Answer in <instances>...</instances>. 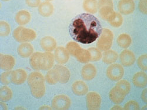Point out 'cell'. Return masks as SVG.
I'll list each match as a JSON object with an SVG mask.
<instances>
[{
  "instance_id": "cell-32",
  "label": "cell",
  "mask_w": 147,
  "mask_h": 110,
  "mask_svg": "<svg viewBox=\"0 0 147 110\" xmlns=\"http://www.w3.org/2000/svg\"><path fill=\"white\" fill-rule=\"evenodd\" d=\"M91 54V62H97L100 61L102 57V54L101 51L98 48L91 47L88 49Z\"/></svg>"
},
{
  "instance_id": "cell-29",
  "label": "cell",
  "mask_w": 147,
  "mask_h": 110,
  "mask_svg": "<svg viewBox=\"0 0 147 110\" xmlns=\"http://www.w3.org/2000/svg\"><path fill=\"white\" fill-rule=\"evenodd\" d=\"M13 98V91L7 85H3L0 88V101L7 102Z\"/></svg>"
},
{
  "instance_id": "cell-5",
  "label": "cell",
  "mask_w": 147,
  "mask_h": 110,
  "mask_svg": "<svg viewBox=\"0 0 147 110\" xmlns=\"http://www.w3.org/2000/svg\"><path fill=\"white\" fill-rule=\"evenodd\" d=\"M124 69L123 66L119 64H112L108 67L106 70L107 78L112 81H118L123 78Z\"/></svg>"
},
{
  "instance_id": "cell-40",
  "label": "cell",
  "mask_w": 147,
  "mask_h": 110,
  "mask_svg": "<svg viewBox=\"0 0 147 110\" xmlns=\"http://www.w3.org/2000/svg\"><path fill=\"white\" fill-rule=\"evenodd\" d=\"M26 4L31 8L38 7L40 5L41 0H26Z\"/></svg>"
},
{
  "instance_id": "cell-43",
  "label": "cell",
  "mask_w": 147,
  "mask_h": 110,
  "mask_svg": "<svg viewBox=\"0 0 147 110\" xmlns=\"http://www.w3.org/2000/svg\"><path fill=\"white\" fill-rule=\"evenodd\" d=\"M39 109H53L51 107H49L48 105H43L40 107Z\"/></svg>"
},
{
  "instance_id": "cell-28",
  "label": "cell",
  "mask_w": 147,
  "mask_h": 110,
  "mask_svg": "<svg viewBox=\"0 0 147 110\" xmlns=\"http://www.w3.org/2000/svg\"><path fill=\"white\" fill-rule=\"evenodd\" d=\"M80 63L87 64L91 61V54L88 50L81 48L75 57Z\"/></svg>"
},
{
  "instance_id": "cell-38",
  "label": "cell",
  "mask_w": 147,
  "mask_h": 110,
  "mask_svg": "<svg viewBox=\"0 0 147 110\" xmlns=\"http://www.w3.org/2000/svg\"><path fill=\"white\" fill-rule=\"evenodd\" d=\"M140 105L138 102L134 100L128 101L124 105V109L126 110H138L140 109Z\"/></svg>"
},
{
  "instance_id": "cell-27",
  "label": "cell",
  "mask_w": 147,
  "mask_h": 110,
  "mask_svg": "<svg viewBox=\"0 0 147 110\" xmlns=\"http://www.w3.org/2000/svg\"><path fill=\"white\" fill-rule=\"evenodd\" d=\"M55 58L51 52L44 53V65L43 71H48L51 70L54 65Z\"/></svg>"
},
{
  "instance_id": "cell-1",
  "label": "cell",
  "mask_w": 147,
  "mask_h": 110,
  "mask_svg": "<svg viewBox=\"0 0 147 110\" xmlns=\"http://www.w3.org/2000/svg\"><path fill=\"white\" fill-rule=\"evenodd\" d=\"M102 30L100 21L91 14L77 17L69 26V34L76 42L90 44L95 41Z\"/></svg>"
},
{
  "instance_id": "cell-15",
  "label": "cell",
  "mask_w": 147,
  "mask_h": 110,
  "mask_svg": "<svg viewBox=\"0 0 147 110\" xmlns=\"http://www.w3.org/2000/svg\"><path fill=\"white\" fill-rule=\"evenodd\" d=\"M16 65V59L9 54H0V67L4 71H11Z\"/></svg>"
},
{
  "instance_id": "cell-11",
  "label": "cell",
  "mask_w": 147,
  "mask_h": 110,
  "mask_svg": "<svg viewBox=\"0 0 147 110\" xmlns=\"http://www.w3.org/2000/svg\"><path fill=\"white\" fill-rule=\"evenodd\" d=\"M125 92L117 86L113 87L109 92V98L114 104H120L124 101L126 97Z\"/></svg>"
},
{
  "instance_id": "cell-30",
  "label": "cell",
  "mask_w": 147,
  "mask_h": 110,
  "mask_svg": "<svg viewBox=\"0 0 147 110\" xmlns=\"http://www.w3.org/2000/svg\"><path fill=\"white\" fill-rule=\"evenodd\" d=\"M45 81L50 85H55L59 82V78L56 70L53 68L48 70L45 76Z\"/></svg>"
},
{
  "instance_id": "cell-34",
  "label": "cell",
  "mask_w": 147,
  "mask_h": 110,
  "mask_svg": "<svg viewBox=\"0 0 147 110\" xmlns=\"http://www.w3.org/2000/svg\"><path fill=\"white\" fill-rule=\"evenodd\" d=\"M11 32V27L9 24L5 21H0V36L4 37L8 36Z\"/></svg>"
},
{
  "instance_id": "cell-23",
  "label": "cell",
  "mask_w": 147,
  "mask_h": 110,
  "mask_svg": "<svg viewBox=\"0 0 147 110\" xmlns=\"http://www.w3.org/2000/svg\"><path fill=\"white\" fill-rule=\"evenodd\" d=\"M54 8L53 5L49 1L41 3L38 7V11L40 16L44 17H49L53 14Z\"/></svg>"
},
{
  "instance_id": "cell-4",
  "label": "cell",
  "mask_w": 147,
  "mask_h": 110,
  "mask_svg": "<svg viewBox=\"0 0 147 110\" xmlns=\"http://www.w3.org/2000/svg\"><path fill=\"white\" fill-rule=\"evenodd\" d=\"M114 35L112 31L108 28H102V32L97 39L96 48L102 51L110 50L114 41Z\"/></svg>"
},
{
  "instance_id": "cell-20",
  "label": "cell",
  "mask_w": 147,
  "mask_h": 110,
  "mask_svg": "<svg viewBox=\"0 0 147 110\" xmlns=\"http://www.w3.org/2000/svg\"><path fill=\"white\" fill-rule=\"evenodd\" d=\"M34 53V47L29 43H21L17 48V53L18 55L23 58L30 57Z\"/></svg>"
},
{
  "instance_id": "cell-26",
  "label": "cell",
  "mask_w": 147,
  "mask_h": 110,
  "mask_svg": "<svg viewBox=\"0 0 147 110\" xmlns=\"http://www.w3.org/2000/svg\"><path fill=\"white\" fill-rule=\"evenodd\" d=\"M118 45L124 49L128 48L132 44V38L131 36L126 33L120 34L117 38Z\"/></svg>"
},
{
  "instance_id": "cell-41",
  "label": "cell",
  "mask_w": 147,
  "mask_h": 110,
  "mask_svg": "<svg viewBox=\"0 0 147 110\" xmlns=\"http://www.w3.org/2000/svg\"><path fill=\"white\" fill-rule=\"evenodd\" d=\"M141 99L145 103H147V89L146 88H145L141 93Z\"/></svg>"
},
{
  "instance_id": "cell-42",
  "label": "cell",
  "mask_w": 147,
  "mask_h": 110,
  "mask_svg": "<svg viewBox=\"0 0 147 110\" xmlns=\"http://www.w3.org/2000/svg\"><path fill=\"white\" fill-rule=\"evenodd\" d=\"M4 103L5 102L3 101L0 102V107H1V109H7V107Z\"/></svg>"
},
{
  "instance_id": "cell-8",
  "label": "cell",
  "mask_w": 147,
  "mask_h": 110,
  "mask_svg": "<svg viewBox=\"0 0 147 110\" xmlns=\"http://www.w3.org/2000/svg\"><path fill=\"white\" fill-rule=\"evenodd\" d=\"M117 8L121 14L128 16L134 13L136 8V4L134 0H119Z\"/></svg>"
},
{
  "instance_id": "cell-22",
  "label": "cell",
  "mask_w": 147,
  "mask_h": 110,
  "mask_svg": "<svg viewBox=\"0 0 147 110\" xmlns=\"http://www.w3.org/2000/svg\"><path fill=\"white\" fill-rule=\"evenodd\" d=\"M31 19V16L30 12L25 9L19 11L15 16V21L20 26L27 25L30 22Z\"/></svg>"
},
{
  "instance_id": "cell-45",
  "label": "cell",
  "mask_w": 147,
  "mask_h": 110,
  "mask_svg": "<svg viewBox=\"0 0 147 110\" xmlns=\"http://www.w3.org/2000/svg\"><path fill=\"white\" fill-rule=\"evenodd\" d=\"M2 1H5V2H7V1H9L10 0H2Z\"/></svg>"
},
{
  "instance_id": "cell-21",
  "label": "cell",
  "mask_w": 147,
  "mask_h": 110,
  "mask_svg": "<svg viewBox=\"0 0 147 110\" xmlns=\"http://www.w3.org/2000/svg\"><path fill=\"white\" fill-rule=\"evenodd\" d=\"M132 81L135 87L144 88L147 85V76L145 71H139L135 74L132 78Z\"/></svg>"
},
{
  "instance_id": "cell-17",
  "label": "cell",
  "mask_w": 147,
  "mask_h": 110,
  "mask_svg": "<svg viewBox=\"0 0 147 110\" xmlns=\"http://www.w3.org/2000/svg\"><path fill=\"white\" fill-rule=\"evenodd\" d=\"M54 68L56 70L59 78V82L61 84L67 83L71 77L69 70L65 66L61 64H57L54 66Z\"/></svg>"
},
{
  "instance_id": "cell-3",
  "label": "cell",
  "mask_w": 147,
  "mask_h": 110,
  "mask_svg": "<svg viewBox=\"0 0 147 110\" xmlns=\"http://www.w3.org/2000/svg\"><path fill=\"white\" fill-rule=\"evenodd\" d=\"M13 36L16 41L20 43H29L34 41L36 38L35 31L23 26L16 28L13 33Z\"/></svg>"
},
{
  "instance_id": "cell-37",
  "label": "cell",
  "mask_w": 147,
  "mask_h": 110,
  "mask_svg": "<svg viewBox=\"0 0 147 110\" xmlns=\"http://www.w3.org/2000/svg\"><path fill=\"white\" fill-rule=\"evenodd\" d=\"M138 67L143 71L147 70V55L143 54L140 56L137 61Z\"/></svg>"
},
{
  "instance_id": "cell-14",
  "label": "cell",
  "mask_w": 147,
  "mask_h": 110,
  "mask_svg": "<svg viewBox=\"0 0 147 110\" xmlns=\"http://www.w3.org/2000/svg\"><path fill=\"white\" fill-rule=\"evenodd\" d=\"M30 64L31 67L34 70H42L44 65V53H34L30 57Z\"/></svg>"
},
{
  "instance_id": "cell-24",
  "label": "cell",
  "mask_w": 147,
  "mask_h": 110,
  "mask_svg": "<svg viewBox=\"0 0 147 110\" xmlns=\"http://www.w3.org/2000/svg\"><path fill=\"white\" fill-rule=\"evenodd\" d=\"M119 57L118 54L114 50H108L102 54V60L104 63L110 65L115 63Z\"/></svg>"
},
{
  "instance_id": "cell-25",
  "label": "cell",
  "mask_w": 147,
  "mask_h": 110,
  "mask_svg": "<svg viewBox=\"0 0 147 110\" xmlns=\"http://www.w3.org/2000/svg\"><path fill=\"white\" fill-rule=\"evenodd\" d=\"M82 7L87 13L94 14L98 11V1L96 0H84Z\"/></svg>"
},
{
  "instance_id": "cell-19",
  "label": "cell",
  "mask_w": 147,
  "mask_h": 110,
  "mask_svg": "<svg viewBox=\"0 0 147 110\" xmlns=\"http://www.w3.org/2000/svg\"><path fill=\"white\" fill-rule=\"evenodd\" d=\"M71 89L76 95L84 96L88 92V87L84 81L77 80L72 84Z\"/></svg>"
},
{
  "instance_id": "cell-35",
  "label": "cell",
  "mask_w": 147,
  "mask_h": 110,
  "mask_svg": "<svg viewBox=\"0 0 147 110\" xmlns=\"http://www.w3.org/2000/svg\"><path fill=\"white\" fill-rule=\"evenodd\" d=\"M115 85L123 90L125 92L126 95H128L131 89L130 83L125 80H121L117 81Z\"/></svg>"
},
{
  "instance_id": "cell-13",
  "label": "cell",
  "mask_w": 147,
  "mask_h": 110,
  "mask_svg": "<svg viewBox=\"0 0 147 110\" xmlns=\"http://www.w3.org/2000/svg\"><path fill=\"white\" fill-rule=\"evenodd\" d=\"M28 76L27 72L23 69L13 70L11 73V82L17 85H22L27 80Z\"/></svg>"
},
{
  "instance_id": "cell-10",
  "label": "cell",
  "mask_w": 147,
  "mask_h": 110,
  "mask_svg": "<svg viewBox=\"0 0 147 110\" xmlns=\"http://www.w3.org/2000/svg\"><path fill=\"white\" fill-rule=\"evenodd\" d=\"M69 55L66 48L64 47H57L54 50L55 61L58 64L63 65L66 64L69 61Z\"/></svg>"
},
{
  "instance_id": "cell-44",
  "label": "cell",
  "mask_w": 147,
  "mask_h": 110,
  "mask_svg": "<svg viewBox=\"0 0 147 110\" xmlns=\"http://www.w3.org/2000/svg\"><path fill=\"white\" fill-rule=\"evenodd\" d=\"M111 109H124V108L121 107V106L118 105V104H116V105H115L113 107H112Z\"/></svg>"
},
{
  "instance_id": "cell-16",
  "label": "cell",
  "mask_w": 147,
  "mask_h": 110,
  "mask_svg": "<svg viewBox=\"0 0 147 110\" xmlns=\"http://www.w3.org/2000/svg\"><path fill=\"white\" fill-rule=\"evenodd\" d=\"M101 18L108 22L115 16L116 12L114 9V5H103L98 8Z\"/></svg>"
},
{
  "instance_id": "cell-36",
  "label": "cell",
  "mask_w": 147,
  "mask_h": 110,
  "mask_svg": "<svg viewBox=\"0 0 147 110\" xmlns=\"http://www.w3.org/2000/svg\"><path fill=\"white\" fill-rule=\"evenodd\" d=\"M12 71H5L0 76V81L4 85H7L11 82Z\"/></svg>"
},
{
  "instance_id": "cell-31",
  "label": "cell",
  "mask_w": 147,
  "mask_h": 110,
  "mask_svg": "<svg viewBox=\"0 0 147 110\" xmlns=\"http://www.w3.org/2000/svg\"><path fill=\"white\" fill-rule=\"evenodd\" d=\"M65 48L69 54L74 57L82 48L80 45L75 41H70L68 43Z\"/></svg>"
},
{
  "instance_id": "cell-39",
  "label": "cell",
  "mask_w": 147,
  "mask_h": 110,
  "mask_svg": "<svg viewBox=\"0 0 147 110\" xmlns=\"http://www.w3.org/2000/svg\"><path fill=\"white\" fill-rule=\"evenodd\" d=\"M138 8L141 13L146 15L147 14L146 0H140L138 4Z\"/></svg>"
},
{
  "instance_id": "cell-12",
  "label": "cell",
  "mask_w": 147,
  "mask_h": 110,
  "mask_svg": "<svg viewBox=\"0 0 147 110\" xmlns=\"http://www.w3.org/2000/svg\"><path fill=\"white\" fill-rule=\"evenodd\" d=\"M97 70L95 66L92 64H85L81 71V76L85 81H91L96 76Z\"/></svg>"
},
{
  "instance_id": "cell-2",
  "label": "cell",
  "mask_w": 147,
  "mask_h": 110,
  "mask_svg": "<svg viewBox=\"0 0 147 110\" xmlns=\"http://www.w3.org/2000/svg\"><path fill=\"white\" fill-rule=\"evenodd\" d=\"M45 77L38 71H34L28 75L27 82L31 93L35 99H40L45 94Z\"/></svg>"
},
{
  "instance_id": "cell-6",
  "label": "cell",
  "mask_w": 147,
  "mask_h": 110,
  "mask_svg": "<svg viewBox=\"0 0 147 110\" xmlns=\"http://www.w3.org/2000/svg\"><path fill=\"white\" fill-rule=\"evenodd\" d=\"M72 102L70 98L65 94H59L55 96L51 101V107L55 110L68 109Z\"/></svg>"
},
{
  "instance_id": "cell-46",
  "label": "cell",
  "mask_w": 147,
  "mask_h": 110,
  "mask_svg": "<svg viewBox=\"0 0 147 110\" xmlns=\"http://www.w3.org/2000/svg\"><path fill=\"white\" fill-rule=\"evenodd\" d=\"M46 1H49V2H50V1H53V0H45Z\"/></svg>"
},
{
  "instance_id": "cell-9",
  "label": "cell",
  "mask_w": 147,
  "mask_h": 110,
  "mask_svg": "<svg viewBox=\"0 0 147 110\" xmlns=\"http://www.w3.org/2000/svg\"><path fill=\"white\" fill-rule=\"evenodd\" d=\"M121 65L124 67H128L133 65L136 61V57L134 53L129 50L122 51L119 55Z\"/></svg>"
},
{
  "instance_id": "cell-33",
  "label": "cell",
  "mask_w": 147,
  "mask_h": 110,
  "mask_svg": "<svg viewBox=\"0 0 147 110\" xmlns=\"http://www.w3.org/2000/svg\"><path fill=\"white\" fill-rule=\"evenodd\" d=\"M124 22V18L122 14L119 13H116L115 17L113 19L109 22V24L114 28L120 27Z\"/></svg>"
},
{
  "instance_id": "cell-18",
  "label": "cell",
  "mask_w": 147,
  "mask_h": 110,
  "mask_svg": "<svg viewBox=\"0 0 147 110\" xmlns=\"http://www.w3.org/2000/svg\"><path fill=\"white\" fill-rule=\"evenodd\" d=\"M40 46L45 52H52L57 47V43L53 36H46L41 38Z\"/></svg>"
},
{
  "instance_id": "cell-7",
  "label": "cell",
  "mask_w": 147,
  "mask_h": 110,
  "mask_svg": "<svg viewBox=\"0 0 147 110\" xmlns=\"http://www.w3.org/2000/svg\"><path fill=\"white\" fill-rule=\"evenodd\" d=\"M101 97L96 92H90L86 94V105L89 110L99 109L101 105Z\"/></svg>"
}]
</instances>
